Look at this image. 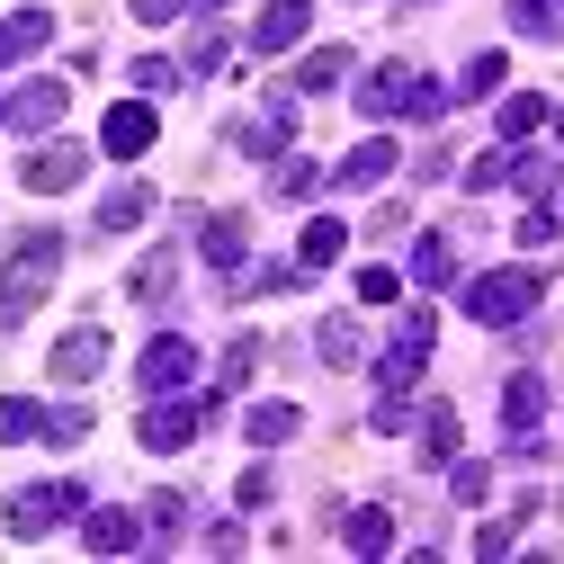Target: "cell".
I'll return each mask as SVG.
<instances>
[{
    "instance_id": "cell-1",
    "label": "cell",
    "mask_w": 564,
    "mask_h": 564,
    "mask_svg": "<svg viewBox=\"0 0 564 564\" xmlns=\"http://www.w3.org/2000/svg\"><path fill=\"white\" fill-rule=\"evenodd\" d=\"M538 296H546V278H538V269H484V278H466V288H457L466 323H484V332L529 323V314H538Z\"/></svg>"
},
{
    "instance_id": "cell-2",
    "label": "cell",
    "mask_w": 564,
    "mask_h": 564,
    "mask_svg": "<svg viewBox=\"0 0 564 564\" xmlns=\"http://www.w3.org/2000/svg\"><path fill=\"white\" fill-rule=\"evenodd\" d=\"M431 340H440V314H431V305H403L394 340L377 349V386H386V394H412L421 368H431Z\"/></svg>"
},
{
    "instance_id": "cell-3",
    "label": "cell",
    "mask_w": 564,
    "mask_h": 564,
    "mask_svg": "<svg viewBox=\"0 0 564 564\" xmlns=\"http://www.w3.org/2000/svg\"><path fill=\"white\" fill-rule=\"evenodd\" d=\"M206 421H216V394H188V386H180V394H153V403H144L134 440H144L153 457H180V448L206 431Z\"/></svg>"
},
{
    "instance_id": "cell-4",
    "label": "cell",
    "mask_w": 564,
    "mask_h": 564,
    "mask_svg": "<svg viewBox=\"0 0 564 564\" xmlns=\"http://www.w3.org/2000/svg\"><path fill=\"white\" fill-rule=\"evenodd\" d=\"M82 502H90L82 484H19V492H10V511H0V520H10V538H19V546H36L45 529H63V520H73Z\"/></svg>"
},
{
    "instance_id": "cell-5",
    "label": "cell",
    "mask_w": 564,
    "mask_h": 564,
    "mask_svg": "<svg viewBox=\"0 0 564 564\" xmlns=\"http://www.w3.org/2000/svg\"><path fill=\"white\" fill-rule=\"evenodd\" d=\"M54 269H63V234H28L19 251H10V269H0V296L10 305H45V288H54Z\"/></svg>"
},
{
    "instance_id": "cell-6",
    "label": "cell",
    "mask_w": 564,
    "mask_h": 564,
    "mask_svg": "<svg viewBox=\"0 0 564 564\" xmlns=\"http://www.w3.org/2000/svg\"><path fill=\"white\" fill-rule=\"evenodd\" d=\"M288 144H296V90H269L251 117H234V153L260 162V153H288Z\"/></svg>"
},
{
    "instance_id": "cell-7",
    "label": "cell",
    "mask_w": 564,
    "mask_h": 564,
    "mask_svg": "<svg viewBox=\"0 0 564 564\" xmlns=\"http://www.w3.org/2000/svg\"><path fill=\"white\" fill-rule=\"evenodd\" d=\"M153 134H162V117H153V99H144V90H134V99H117V108L99 117V153L144 162V153H153Z\"/></svg>"
},
{
    "instance_id": "cell-8",
    "label": "cell",
    "mask_w": 564,
    "mask_h": 564,
    "mask_svg": "<svg viewBox=\"0 0 564 564\" xmlns=\"http://www.w3.org/2000/svg\"><path fill=\"white\" fill-rule=\"evenodd\" d=\"M188 377H197V340L153 332V340H144V359H134V386H144V394H180Z\"/></svg>"
},
{
    "instance_id": "cell-9",
    "label": "cell",
    "mask_w": 564,
    "mask_h": 564,
    "mask_svg": "<svg viewBox=\"0 0 564 564\" xmlns=\"http://www.w3.org/2000/svg\"><path fill=\"white\" fill-rule=\"evenodd\" d=\"M82 171H90V153H82V144H63V134H45V144L19 162V180H28L36 197H63V188H82Z\"/></svg>"
},
{
    "instance_id": "cell-10",
    "label": "cell",
    "mask_w": 564,
    "mask_h": 564,
    "mask_svg": "<svg viewBox=\"0 0 564 564\" xmlns=\"http://www.w3.org/2000/svg\"><path fill=\"white\" fill-rule=\"evenodd\" d=\"M63 108H73V90H63V82H19L10 99H0V117H10L19 134H54Z\"/></svg>"
},
{
    "instance_id": "cell-11",
    "label": "cell",
    "mask_w": 564,
    "mask_h": 564,
    "mask_svg": "<svg viewBox=\"0 0 564 564\" xmlns=\"http://www.w3.org/2000/svg\"><path fill=\"white\" fill-rule=\"evenodd\" d=\"M45 368H54L63 386H90V377L108 368V332H99V323H73V332L54 340V359H45Z\"/></svg>"
},
{
    "instance_id": "cell-12",
    "label": "cell",
    "mask_w": 564,
    "mask_h": 564,
    "mask_svg": "<svg viewBox=\"0 0 564 564\" xmlns=\"http://www.w3.org/2000/svg\"><path fill=\"white\" fill-rule=\"evenodd\" d=\"M305 28H314V0H269L251 19V54H288V45H305Z\"/></svg>"
},
{
    "instance_id": "cell-13",
    "label": "cell",
    "mask_w": 564,
    "mask_h": 564,
    "mask_svg": "<svg viewBox=\"0 0 564 564\" xmlns=\"http://www.w3.org/2000/svg\"><path fill=\"white\" fill-rule=\"evenodd\" d=\"M386 180H394V134H368L359 153L332 162V188H386Z\"/></svg>"
},
{
    "instance_id": "cell-14",
    "label": "cell",
    "mask_w": 564,
    "mask_h": 564,
    "mask_svg": "<svg viewBox=\"0 0 564 564\" xmlns=\"http://www.w3.org/2000/svg\"><path fill=\"white\" fill-rule=\"evenodd\" d=\"M403 90H412V63H377V73L349 90V99H359V117H368V126H386V117H403Z\"/></svg>"
},
{
    "instance_id": "cell-15",
    "label": "cell",
    "mask_w": 564,
    "mask_h": 564,
    "mask_svg": "<svg viewBox=\"0 0 564 564\" xmlns=\"http://www.w3.org/2000/svg\"><path fill=\"white\" fill-rule=\"evenodd\" d=\"M45 45H54V10H10L0 19V73L28 63V54H45Z\"/></svg>"
},
{
    "instance_id": "cell-16",
    "label": "cell",
    "mask_w": 564,
    "mask_h": 564,
    "mask_svg": "<svg viewBox=\"0 0 564 564\" xmlns=\"http://www.w3.org/2000/svg\"><path fill=\"white\" fill-rule=\"evenodd\" d=\"M197 251H206V269H225V278H242V260H251V225H242V216H206Z\"/></svg>"
},
{
    "instance_id": "cell-17",
    "label": "cell",
    "mask_w": 564,
    "mask_h": 564,
    "mask_svg": "<svg viewBox=\"0 0 564 564\" xmlns=\"http://www.w3.org/2000/svg\"><path fill=\"white\" fill-rule=\"evenodd\" d=\"M340 546H349V555H394V511H386V502L340 511Z\"/></svg>"
},
{
    "instance_id": "cell-18",
    "label": "cell",
    "mask_w": 564,
    "mask_h": 564,
    "mask_svg": "<svg viewBox=\"0 0 564 564\" xmlns=\"http://www.w3.org/2000/svg\"><path fill=\"white\" fill-rule=\"evenodd\" d=\"M412 448H421V466H448L457 457V403H421L412 412Z\"/></svg>"
},
{
    "instance_id": "cell-19",
    "label": "cell",
    "mask_w": 564,
    "mask_h": 564,
    "mask_svg": "<svg viewBox=\"0 0 564 564\" xmlns=\"http://www.w3.org/2000/svg\"><path fill=\"white\" fill-rule=\"evenodd\" d=\"M412 288H421V296L457 288V242H448V234H421V242H412Z\"/></svg>"
},
{
    "instance_id": "cell-20",
    "label": "cell",
    "mask_w": 564,
    "mask_h": 564,
    "mask_svg": "<svg viewBox=\"0 0 564 564\" xmlns=\"http://www.w3.org/2000/svg\"><path fill=\"white\" fill-rule=\"evenodd\" d=\"M171 288H180V251H171V242L144 251V260H134V278H126V296H134V305H171Z\"/></svg>"
},
{
    "instance_id": "cell-21",
    "label": "cell",
    "mask_w": 564,
    "mask_h": 564,
    "mask_svg": "<svg viewBox=\"0 0 564 564\" xmlns=\"http://www.w3.org/2000/svg\"><path fill=\"white\" fill-rule=\"evenodd\" d=\"M82 546L90 555H134V546H144V520H134V511H90L82 520Z\"/></svg>"
},
{
    "instance_id": "cell-22",
    "label": "cell",
    "mask_w": 564,
    "mask_h": 564,
    "mask_svg": "<svg viewBox=\"0 0 564 564\" xmlns=\"http://www.w3.org/2000/svg\"><path fill=\"white\" fill-rule=\"evenodd\" d=\"M296 431H305L296 403H251V412H242V440H251V448H288Z\"/></svg>"
},
{
    "instance_id": "cell-23",
    "label": "cell",
    "mask_w": 564,
    "mask_h": 564,
    "mask_svg": "<svg viewBox=\"0 0 564 564\" xmlns=\"http://www.w3.org/2000/svg\"><path fill=\"white\" fill-rule=\"evenodd\" d=\"M144 216H153V188H144V180H117V188L99 197V234H134Z\"/></svg>"
},
{
    "instance_id": "cell-24",
    "label": "cell",
    "mask_w": 564,
    "mask_h": 564,
    "mask_svg": "<svg viewBox=\"0 0 564 564\" xmlns=\"http://www.w3.org/2000/svg\"><path fill=\"white\" fill-rule=\"evenodd\" d=\"M188 492H153V502H144V546H180L188 538Z\"/></svg>"
},
{
    "instance_id": "cell-25",
    "label": "cell",
    "mask_w": 564,
    "mask_h": 564,
    "mask_svg": "<svg viewBox=\"0 0 564 564\" xmlns=\"http://www.w3.org/2000/svg\"><path fill=\"white\" fill-rule=\"evenodd\" d=\"M502 421H511V431H538V421H546V377H538V368H520V377L502 386Z\"/></svg>"
},
{
    "instance_id": "cell-26",
    "label": "cell",
    "mask_w": 564,
    "mask_h": 564,
    "mask_svg": "<svg viewBox=\"0 0 564 564\" xmlns=\"http://www.w3.org/2000/svg\"><path fill=\"white\" fill-rule=\"evenodd\" d=\"M340 73H349V45H314V54L296 63V82H288V90H296V99H323Z\"/></svg>"
},
{
    "instance_id": "cell-27",
    "label": "cell",
    "mask_w": 564,
    "mask_h": 564,
    "mask_svg": "<svg viewBox=\"0 0 564 564\" xmlns=\"http://www.w3.org/2000/svg\"><path fill=\"white\" fill-rule=\"evenodd\" d=\"M314 349H323V368H359L368 340H359V323H349V314H323V323H314Z\"/></svg>"
},
{
    "instance_id": "cell-28",
    "label": "cell",
    "mask_w": 564,
    "mask_h": 564,
    "mask_svg": "<svg viewBox=\"0 0 564 564\" xmlns=\"http://www.w3.org/2000/svg\"><path fill=\"white\" fill-rule=\"evenodd\" d=\"M323 188H332V171H323V162H305V153H288V162L269 171V197H323Z\"/></svg>"
},
{
    "instance_id": "cell-29",
    "label": "cell",
    "mask_w": 564,
    "mask_h": 564,
    "mask_svg": "<svg viewBox=\"0 0 564 564\" xmlns=\"http://www.w3.org/2000/svg\"><path fill=\"white\" fill-rule=\"evenodd\" d=\"M0 440H10V448L45 440V403H36V394H0Z\"/></svg>"
},
{
    "instance_id": "cell-30",
    "label": "cell",
    "mask_w": 564,
    "mask_h": 564,
    "mask_svg": "<svg viewBox=\"0 0 564 564\" xmlns=\"http://www.w3.org/2000/svg\"><path fill=\"white\" fill-rule=\"evenodd\" d=\"M340 251H349V225H332V216H314V225H305V242H296V260H305V278H314V269H332Z\"/></svg>"
},
{
    "instance_id": "cell-31",
    "label": "cell",
    "mask_w": 564,
    "mask_h": 564,
    "mask_svg": "<svg viewBox=\"0 0 564 564\" xmlns=\"http://www.w3.org/2000/svg\"><path fill=\"white\" fill-rule=\"evenodd\" d=\"M492 126H502V144H520V134L546 126V99H538V90H511L502 108H492Z\"/></svg>"
},
{
    "instance_id": "cell-32",
    "label": "cell",
    "mask_w": 564,
    "mask_h": 564,
    "mask_svg": "<svg viewBox=\"0 0 564 564\" xmlns=\"http://www.w3.org/2000/svg\"><path fill=\"white\" fill-rule=\"evenodd\" d=\"M225 54H234V36H225L216 19H197V28H188V54H180V73H216Z\"/></svg>"
},
{
    "instance_id": "cell-33",
    "label": "cell",
    "mask_w": 564,
    "mask_h": 564,
    "mask_svg": "<svg viewBox=\"0 0 564 564\" xmlns=\"http://www.w3.org/2000/svg\"><path fill=\"white\" fill-rule=\"evenodd\" d=\"M502 10H511V28H520V36H538V45H555V36H564V10H555V0H502Z\"/></svg>"
},
{
    "instance_id": "cell-34",
    "label": "cell",
    "mask_w": 564,
    "mask_h": 564,
    "mask_svg": "<svg viewBox=\"0 0 564 564\" xmlns=\"http://www.w3.org/2000/svg\"><path fill=\"white\" fill-rule=\"evenodd\" d=\"M502 73H511L502 54H475L466 73H457V90H448V99H502Z\"/></svg>"
},
{
    "instance_id": "cell-35",
    "label": "cell",
    "mask_w": 564,
    "mask_h": 564,
    "mask_svg": "<svg viewBox=\"0 0 564 564\" xmlns=\"http://www.w3.org/2000/svg\"><path fill=\"white\" fill-rule=\"evenodd\" d=\"M511 188L538 206V197H555V153H511Z\"/></svg>"
},
{
    "instance_id": "cell-36",
    "label": "cell",
    "mask_w": 564,
    "mask_h": 564,
    "mask_svg": "<svg viewBox=\"0 0 564 564\" xmlns=\"http://www.w3.org/2000/svg\"><path fill=\"white\" fill-rule=\"evenodd\" d=\"M529 511H538V502H520V511H502V520H484V529H475V555H511V546H520V520H529Z\"/></svg>"
},
{
    "instance_id": "cell-37",
    "label": "cell",
    "mask_w": 564,
    "mask_h": 564,
    "mask_svg": "<svg viewBox=\"0 0 564 564\" xmlns=\"http://www.w3.org/2000/svg\"><path fill=\"white\" fill-rule=\"evenodd\" d=\"M126 82H134V90H144V99H162V90H180L188 73H180V63H171V54H144V63H134V73H126Z\"/></svg>"
},
{
    "instance_id": "cell-38",
    "label": "cell",
    "mask_w": 564,
    "mask_h": 564,
    "mask_svg": "<svg viewBox=\"0 0 564 564\" xmlns=\"http://www.w3.org/2000/svg\"><path fill=\"white\" fill-rule=\"evenodd\" d=\"M403 117H448V82H431V73H412V90H403Z\"/></svg>"
},
{
    "instance_id": "cell-39",
    "label": "cell",
    "mask_w": 564,
    "mask_h": 564,
    "mask_svg": "<svg viewBox=\"0 0 564 564\" xmlns=\"http://www.w3.org/2000/svg\"><path fill=\"white\" fill-rule=\"evenodd\" d=\"M484 188H511V144H492L484 162H466V197H484Z\"/></svg>"
},
{
    "instance_id": "cell-40",
    "label": "cell",
    "mask_w": 564,
    "mask_h": 564,
    "mask_svg": "<svg viewBox=\"0 0 564 564\" xmlns=\"http://www.w3.org/2000/svg\"><path fill=\"white\" fill-rule=\"evenodd\" d=\"M251 368H260V340L242 332V340L225 349V368H216V394H234V386H251Z\"/></svg>"
},
{
    "instance_id": "cell-41",
    "label": "cell",
    "mask_w": 564,
    "mask_h": 564,
    "mask_svg": "<svg viewBox=\"0 0 564 564\" xmlns=\"http://www.w3.org/2000/svg\"><path fill=\"white\" fill-rule=\"evenodd\" d=\"M448 492H457V502H484V492H492V466H484V457H448Z\"/></svg>"
},
{
    "instance_id": "cell-42",
    "label": "cell",
    "mask_w": 564,
    "mask_h": 564,
    "mask_svg": "<svg viewBox=\"0 0 564 564\" xmlns=\"http://www.w3.org/2000/svg\"><path fill=\"white\" fill-rule=\"evenodd\" d=\"M394 296H403V269L368 260V269H359V305H394Z\"/></svg>"
},
{
    "instance_id": "cell-43",
    "label": "cell",
    "mask_w": 564,
    "mask_h": 564,
    "mask_svg": "<svg viewBox=\"0 0 564 564\" xmlns=\"http://www.w3.org/2000/svg\"><path fill=\"white\" fill-rule=\"evenodd\" d=\"M555 225H564V216H555V206L538 197V206H529V216H520L511 234H520V251H546V242H555Z\"/></svg>"
},
{
    "instance_id": "cell-44",
    "label": "cell",
    "mask_w": 564,
    "mask_h": 564,
    "mask_svg": "<svg viewBox=\"0 0 564 564\" xmlns=\"http://www.w3.org/2000/svg\"><path fill=\"white\" fill-rule=\"evenodd\" d=\"M45 440H63V448L90 440V403H54V412H45Z\"/></svg>"
},
{
    "instance_id": "cell-45",
    "label": "cell",
    "mask_w": 564,
    "mask_h": 564,
    "mask_svg": "<svg viewBox=\"0 0 564 564\" xmlns=\"http://www.w3.org/2000/svg\"><path fill=\"white\" fill-rule=\"evenodd\" d=\"M234 502H242V511H269V502H278V475H269V466H251V475L234 484Z\"/></svg>"
},
{
    "instance_id": "cell-46",
    "label": "cell",
    "mask_w": 564,
    "mask_h": 564,
    "mask_svg": "<svg viewBox=\"0 0 564 564\" xmlns=\"http://www.w3.org/2000/svg\"><path fill=\"white\" fill-rule=\"evenodd\" d=\"M126 10L144 19V28H171V19H188V0H126Z\"/></svg>"
},
{
    "instance_id": "cell-47",
    "label": "cell",
    "mask_w": 564,
    "mask_h": 564,
    "mask_svg": "<svg viewBox=\"0 0 564 564\" xmlns=\"http://www.w3.org/2000/svg\"><path fill=\"white\" fill-rule=\"evenodd\" d=\"M403 225H412L403 206H377V216H368V234H377V242H403Z\"/></svg>"
},
{
    "instance_id": "cell-48",
    "label": "cell",
    "mask_w": 564,
    "mask_h": 564,
    "mask_svg": "<svg viewBox=\"0 0 564 564\" xmlns=\"http://www.w3.org/2000/svg\"><path fill=\"white\" fill-rule=\"evenodd\" d=\"M368 421H377V431L394 440V431H403V421H412V412H403V394H377V412H368Z\"/></svg>"
},
{
    "instance_id": "cell-49",
    "label": "cell",
    "mask_w": 564,
    "mask_h": 564,
    "mask_svg": "<svg viewBox=\"0 0 564 564\" xmlns=\"http://www.w3.org/2000/svg\"><path fill=\"white\" fill-rule=\"evenodd\" d=\"M206 555H242V520H216V529H206Z\"/></svg>"
},
{
    "instance_id": "cell-50",
    "label": "cell",
    "mask_w": 564,
    "mask_h": 564,
    "mask_svg": "<svg viewBox=\"0 0 564 564\" xmlns=\"http://www.w3.org/2000/svg\"><path fill=\"white\" fill-rule=\"evenodd\" d=\"M19 323H28V305H10V296H0V340H10Z\"/></svg>"
},
{
    "instance_id": "cell-51",
    "label": "cell",
    "mask_w": 564,
    "mask_h": 564,
    "mask_svg": "<svg viewBox=\"0 0 564 564\" xmlns=\"http://www.w3.org/2000/svg\"><path fill=\"white\" fill-rule=\"evenodd\" d=\"M216 10H234V0H188V19H216Z\"/></svg>"
},
{
    "instance_id": "cell-52",
    "label": "cell",
    "mask_w": 564,
    "mask_h": 564,
    "mask_svg": "<svg viewBox=\"0 0 564 564\" xmlns=\"http://www.w3.org/2000/svg\"><path fill=\"white\" fill-rule=\"evenodd\" d=\"M0 126H10V117H0Z\"/></svg>"
},
{
    "instance_id": "cell-53",
    "label": "cell",
    "mask_w": 564,
    "mask_h": 564,
    "mask_svg": "<svg viewBox=\"0 0 564 564\" xmlns=\"http://www.w3.org/2000/svg\"><path fill=\"white\" fill-rule=\"evenodd\" d=\"M555 10H564V0H555Z\"/></svg>"
}]
</instances>
